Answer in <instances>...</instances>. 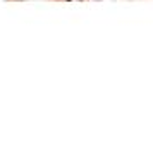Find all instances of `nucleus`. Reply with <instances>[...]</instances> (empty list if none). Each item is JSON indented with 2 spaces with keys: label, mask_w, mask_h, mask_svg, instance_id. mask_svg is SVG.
<instances>
[]
</instances>
